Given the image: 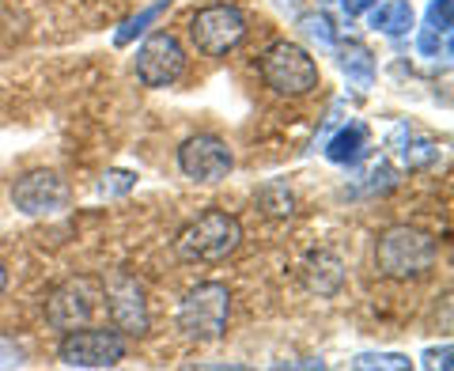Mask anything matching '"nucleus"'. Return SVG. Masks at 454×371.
<instances>
[{
	"instance_id": "1",
	"label": "nucleus",
	"mask_w": 454,
	"mask_h": 371,
	"mask_svg": "<svg viewBox=\"0 0 454 371\" xmlns=\"http://www.w3.org/2000/svg\"><path fill=\"white\" fill-rule=\"evenodd\" d=\"M435 258H439V242L428 232L409 224L387 227L375 242V265L390 280H417L424 273H432Z\"/></svg>"
},
{
	"instance_id": "2",
	"label": "nucleus",
	"mask_w": 454,
	"mask_h": 371,
	"mask_svg": "<svg viewBox=\"0 0 454 371\" xmlns=\"http://www.w3.org/2000/svg\"><path fill=\"white\" fill-rule=\"evenodd\" d=\"M239 242H243V224L223 209H208L178 232L175 254L190 265H212V262H223L227 254H235Z\"/></svg>"
},
{
	"instance_id": "3",
	"label": "nucleus",
	"mask_w": 454,
	"mask_h": 371,
	"mask_svg": "<svg viewBox=\"0 0 454 371\" xmlns=\"http://www.w3.org/2000/svg\"><path fill=\"white\" fill-rule=\"evenodd\" d=\"M227 315H231V292L223 280H201L182 296L178 307V330L190 341H220L227 330Z\"/></svg>"
},
{
	"instance_id": "4",
	"label": "nucleus",
	"mask_w": 454,
	"mask_h": 371,
	"mask_svg": "<svg viewBox=\"0 0 454 371\" xmlns=\"http://www.w3.org/2000/svg\"><path fill=\"white\" fill-rule=\"evenodd\" d=\"M262 80L269 91H277L284 99H300L307 91L318 88V65L303 46L295 42H273L265 53H262Z\"/></svg>"
},
{
	"instance_id": "5",
	"label": "nucleus",
	"mask_w": 454,
	"mask_h": 371,
	"mask_svg": "<svg viewBox=\"0 0 454 371\" xmlns=\"http://www.w3.org/2000/svg\"><path fill=\"white\" fill-rule=\"evenodd\" d=\"M247 12L239 4H205L193 12L190 20V42L197 46V53L205 57H227L239 42L247 38Z\"/></svg>"
},
{
	"instance_id": "6",
	"label": "nucleus",
	"mask_w": 454,
	"mask_h": 371,
	"mask_svg": "<svg viewBox=\"0 0 454 371\" xmlns=\"http://www.w3.org/2000/svg\"><path fill=\"white\" fill-rule=\"evenodd\" d=\"M61 364L65 367H114L125 360V334L121 330H106V326H76L65 330L61 337Z\"/></svg>"
},
{
	"instance_id": "7",
	"label": "nucleus",
	"mask_w": 454,
	"mask_h": 371,
	"mask_svg": "<svg viewBox=\"0 0 454 371\" xmlns=\"http://www.w3.org/2000/svg\"><path fill=\"white\" fill-rule=\"evenodd\" d=\"M98 299H103V280L80 273L73 280H65L50 299H46V322L53 330H76V326H88Z\"/></svg>"
},
{
	"instance_id": "8",
	"label": "nucleus",
	"mask_w": 454,
	"mask_h": 371,
	"mask_svg": "<svg viewBox=\"0 0 454 371\" xmlns=\"http://www.w3.org/2000/svg\"><path fill=\"white\" fill-rule=\"evenodd\" d=\"M182 73H186V50L170 31H155L137 50V80L145 88H170Z\"/></svg>"
},
{
	"instance_id": "9",
	"label": "nucleus",
	"mask_w": 454,
	"mask_h": 371,
	"mask_svg": "<svg viewBox=\"0 0 454 371\" xmlns=\"http://www.w3.org/2000/svg\"><path fill=\"white\" fill-rule=\"evenodd\" d=\"M178 167H182V175L193 178V182H220L231 175V167H235V155L231 148H227V140L216 137V133H197L190 137L186 145L178 148Z\"/></svg>"
},
{
	"instance_id": "10",
	"label": "nucleus",
	"mask_w": 454,
	"mask_h": 371,
	"mask_svg": "<svg viewBox=\"0 0 454 371\" xmlns=\"http://www.w3.org/2000/svg\"><path fill=\"white\" fill-rule=\"evenodd\" d=\"M12 205L23 217H53V212L68 209V182L57 170H27L12 186Z\"/></svg>"
},
{
	"instance_id": "11",
	"label": "nucleus",
	"mask_w": 454,
	"mask_h": 371,
	"mask_svg": "<svg viewBox=\"0 0 454 371\" xmlns=\"http://www.w3.org/2000/svg\"><path fill=\"white\" fill-rule=\"evenodd\" d=\"M106 311L114 330L129 334V337H145L152 315H148V299H145V284L133 273H118L106 284Z\"/></svg>"
},
{
	"instance_id": "12",
	"label": "nucleus",
	"mask_w": 454,
	"mask_h": 371,
	"mask_svg": "<svg viewBox=\"0 0 454 371\" xmlns=\"http://www.w3.org/2000/svg\"><path fill=\"white\" fill-rule=\"evenodd\" d=\"M390 152H394V160L409 170H424V167L439 163V140L413 122H397L390 130Z\"/></svg>"
},
{
	"instance_id": "13",
	"label": "nucleus",
	"mask_w": 454,
	"mask_h": 371,
	"mask_svg": "<svg viewBox=\"0 0 454 371\" xmlns=\"http://www.w3.org/2000/svg\"><path fill=\"white\" fill-rule=\"evenodd\" d=\"M303 277H307V288L310 292L337 296L340 284H345V262H340L333 250H318V254H310V258H307Z\"/></svg>"
},
{
	"instance_id": "14",
	"label": "nucleus",
	"mask_w": 454,
	"mask_h": 371,
	"mask_svg": "<svg viewBox=\"0 0 454 371\" xmlns=\"http://www.w3.org/2000/svg\"><path fill=\"white\" fill-rule=\"evenodd\" d=\"M325 155H330V163H340V167L360 163L364 155H367V125L364 122H348L337 137H330Z\"/></svg>"
},
{
	"instance_id": "15",
	"label": "nucleus",
	"mask_w": 454,
	"mask_h": 371,
	"mask_svg": "<svg viewBox=\"0 0 454 371\" xmlns=\"http://www.w3.org/2000/svg\"><path fill=\"white\" fill-rule=\"evenodd\" d=\"M340 68H345V76L356 91H367L375 83V57L367 46H360V42H348V46L340 50Z\"/></svg>"
},
{
	"instance_id": "16",
	"label": "nucleus",
	"mask_w": 454,
	"mask_h": 371,
	"mask_svg": "<svg viewBox=\"0 0 454 371\" xmlns=\"http://www.w3.org/2000/svg\"><path fill=\"white\" fill-rule=\"evenodd\" d=\"M372 27L390 38L409 35L413 31V4H409V0H387V4H379L372 12Z\"/></svg>"
},
{
	"instance_id": "17",
	"label": "nucleus",
	"mask_w": 454,
	"mask_h": 371,
	"mask_svg": "<svg viewBox=\"0 0 454 371\" xmlns=\"http://www.w3.org/2000/svg\"><path fill=\"white\" fill-rule=\"evenodd\" d=\"M163 12H167V0H160V4H152V8H145V12H137V16H129V20L118 27V31H114V46H129V42H133L137 35H145L148 27L163 16Z\"/></svg>"
},
{
	"instance_id": "18",
	"label": "nucleus",
	"mask_w": 454,
	"mask_h": 371,
	"mask_svg": "<svg viewBox=\"0 0 454 371\" xmlns=\"http://www.w3.org/2000/svg\"><path fill=\"white\" fill-rule=\"evenodd\" d=\"M258 205L269 212V217H292L295 212V197L284 182H265L258 193Z\"/></svg>"
},
{
	"instance_id": "19",
	"label": "nucleus",
	"mask_w": 454,
	"mask_h": 371,
	"mask_svg": "<svg viewBox=\"0 0 454 371\" xmlns=\"http://www.w3.org/2000/svg\"><path fill=\"white\" fill-rule=\"evenodd\" d=\"M356 371H409L413 360L402 352H360L356 360H352Z\"/></svg>"
},
{
	"instance_id": "20",
	"label": "nucleus",
	"mask_w": 454,
	"mask_h": 371,
	"mask_svg": "<svg viewBox=\"0 0 454 371\" xmlns=\"http://www.w3.org/2000/svg\"><path fill=\"white\" fill-rule=\"evenodd\" d=\"M454 16V0H432L428 4V23H424V35L435 38H450V20Z\"/></svg>"
},
{
	"instance_id": "21",
	"label": "nucleus",
	"mask_w": 454,
	"mask_h": 371,
	"mask_svg": "<svg viewBox=\"0 0 454 371\" xmlns=\"http://www.w3.org/2000/svg\"><path fill=\"white\" fill-rule=\"evenodd\" d=\"M397 186V170L390 163H375L372 170L364 175V186H360V193H387Z\"/></svg>"
},
{
	"instance_id": "22",
	"label": "nucleus",
	"mask_w": 454,
	"mask_h": 371,
	"mask_svg": "<svg viewBox=\"0 0 454 371\" xmlns=\"http://www.w3.org/2000/svg\"><path fill=\"white\" fill-rule=\"evenodd\" d=\"M133 186H137L133 170H121L118 167V170H106V175H103V182H98V193H103V197H125Z\"/></svg>"
},
{
	"instance_id": "23",
	"label": "nucleus",
	"mask_w": 454,
	"mask_h": 371,
	"mask_svg": "<svg viewBox=\"0 0 454 371\" xmlns=\"http://www.w3.org/2000/svg\"><path fill=\"white\" fill-rule=\"evenodd\" d=\"M303 31L310 38H318L322 46H333V31H330V20H322V16H307L303 20Z\"/></svg>"
},
{
	"instance_id": "24",
	"label": "nucleus",
	"mask_w": 454,
	"mask_h": 371,
	"mask_svg": "<svg viewBox=\"0 0 454 371\" xmlns=\"http://www.w3.org/2000/svg\"><path fill=\"white\" fill-rule=\"evenodd\" d=\"M379 0H340V8H345V16H364V12H372Z\"/></svg>"
},
{
	"instance_id": "25",
	"label": "nucleus",
	"mask_w": 454,
	"mask_h": 371,
	"mask_svg": "<svg viewBox=\"0 0 454 371\" xmlns=\"http://www.w3.org/2000/svg\"><path fill=\"white\" fill-rule=\"evenodd\" d=\"M424 364L428 367H450V345H443V349H432V352H424Z\"/></svg>"
},
{
	"instance_id": "26",
	"label": "nucleus",
	"mask_w": 454,
	"mask_h": 371,
	"mask_svg": "<svg viewBox=\"0 0 454 371\" xmlns=\"http://www.w3.org/2000/svg\"><path fill=\"white\" fill-rule=\"evenodd\" d=\"M8 288V269H4V262H0V292Z\"/></svg>"
}]
</instances>
